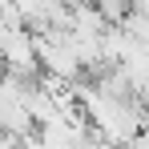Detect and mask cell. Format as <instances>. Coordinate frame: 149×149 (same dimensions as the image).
I'll use <instances>...</instances> for the list:
<instances>
[{
    "mask_svg": "<svg viewBox=\"0 0 149 149\" xmlns=\"http://www.w3.org/2000/svg\"><path fill=\"white\" fill-rule=\"evenodd\" d=\"M93 8L101 12V20H105L109 28H121L125 16L133 12V0H93Z\"/></svg>",
    "mask_w": 149,
    "mask_h": 149,
    "instance_id": "1",
    "label": "cell"
}]
</instances>
